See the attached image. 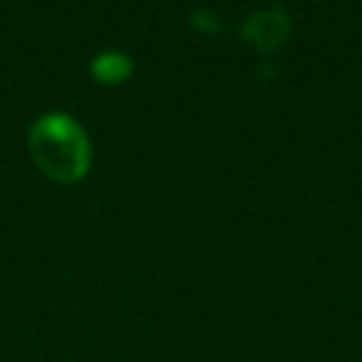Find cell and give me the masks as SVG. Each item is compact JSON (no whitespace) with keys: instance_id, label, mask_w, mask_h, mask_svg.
Masks as SVG:
<instances>
[{"instance_id":"1","label":"cell","mask_w":362,"mask_h":362,"mask_svg":"<svg viewBox=\"0 0 362 362\" xmlns=\"http://www.w3.org/2000/svg\"><path fill=\"white\" fill-rule=\"evenodd\" d=\"M31 156L40 170L54 181H76L90 164V144L85 130L65 113H45L31 124L28 133Z\"/></svg>"},{"instance_id":"2","label":"cell","mask_w":362,"mask_h":362,"mask_svg":"<svg viewBox=\"0 0 362 362\" xmlns=\"http://www.w3.org/2000/svg\"><path fill=\"white\" fill-rule=\"evenodd\" d=\"M288 31H291V20H288V14H286L283 8L257 11V14H252V17L246 20V25H243V37H249L263 54L280 48V45L286 42Z\"/></svg>"},{"instance_id":"3","label":"cell","mask_w":362,"mask_h":362,"mask_svg":"<svg viewBox=\"0 0 362 362\" xmlns=\"http://www.w3.org/2000/svg\"><path fill=\"white\" fill-rule=\"evenodd\" d=\"M130 68H133V62L122 51H102V54H96L90 59V71L102 82H119V79H124L130 74Z\"/></svg>"}]
</instances>
